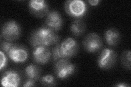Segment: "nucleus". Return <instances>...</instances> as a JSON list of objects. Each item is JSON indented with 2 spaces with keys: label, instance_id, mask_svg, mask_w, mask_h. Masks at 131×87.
Wrapping results in <instances>:
<instances>
[{
  "label": "nucleus",
  "instance_id": "1",
  "mask_svg": "<svg viewBox=\"0 0 131 87\" xmlns=\"http://www.w3.org/2000/svg\"><path fill=\"white\" fill-rule=\"evenodd\" d=\"M59 39L56 31L46 26L40 27L33 32L30 36V42L34 48L40 46L49 47L58 43Z\"/></svg>",
  "mask_w": 131,
  "mask_h": 87
},
{
  "label": "nucleus",
  "instance_id": "2",
  "mask_svg": "<svg viewBox=\"0 0 131 87\" xmlns=\"http://www.w3.org/2000/svg\"><path fill=\"white\" fill-rule=\"evenodd\" d=\"M21 34V28L14 20H9L3 24L2 36L6 41H13L17 40Z\"/></svg>",
  "mask_w": 131,
  "mask_h": 87
},
{
  "label": "nucleus",
  "instance_id": "3",
  "mask_svg": "<svg viewBox=\"0 0 131 87\" xmlns=\"http://www.w3.org/2000/svg\"><path fill=\"white\" fill-rule=\"evenodd\" d=\"M55 73L60 79H65L75 72V66L68 59H61L56 61L54 67Z\"/></svg>",
  "mask_w": 131,
  "mask_h": 87
},
{
  "label": "nucleus",
  "instance_id": "4",
  "mask_svg": "<svg viewBox=\"0 0 131 87\" xmlns=\"http://www.w3.org/2000/svg\"><path fill=\"white\" fill-rule=\"evenodd\" d=\"M64 9L71 16L80 18L84 16L87 10L85 3L81 0H69L66 2Z\"/></svg>",
  "mask_w": 131,
  "mask_h": 87
},
{
  "label": "nucleus",
  "instance_id": "5",
  "mask_svg": "<svg viewBox=\"0 0 131 87\" xmlns=\"http://www.w3.org/2000/svg\"><path fill=\"white\" fill-rule=\"evenodd\" d=\"M117 59L116 53L113 49L104 48L101 52L98 58V65L103 69L112 68L115 64Z\"/></svg>",
  "mask_w": 131,
  "mask_h": 87
},
{
  "label": "nucleus",
  "instance_id": "6",
  "mask_svg": "<svg viewBox=\"0 0 131 87\" xmlns=\"http://www.w3.org/2000/svg\"><path fill=\"white\" fill-rule=\"evenodd\" d=\"M60 49L63 58L68 59L74 56L78 52L79 45L72 38H67L60 44Z\"/></svg>",
  "mask_w": 131,
  "mask_h": 87
},
{
  "label": "nucleus",
  "instance_id": "7",
  "mask_svg": "<svg viewBox=\"0 0 131 87\" xmlns=\"http://www.w3.org/2000/svg\"><path fill=\"white\" fill-rule=\"evenodd\" d=\"M85 49L90 53H95L100 51L103 46V42L100 36L96 33L89 34L83 41Z\"/></svg>",
  "mask_w": 131,
  "mask_h": 87
},
{
  "label": "nucleus",
  "instance_id": "8",
  "mask_svg": "<svg viewBox=\"0 0 131 87\" xmlns=\"http://www.w3.org/2000/svg\"><path fill=\"white\" fill-rule=\"evenodd\" d=\"M28 7L31 13L36 17L43 18L48 14V5L44 0H31Z\"/></svg>",
  "mask_w": 131,
  "mask_h": 87
},
{
  "label": "nucleus",
  "instance_id": "9",
  "mask_svg": "<svg viewBox=\"0 0 131 87\" xmlns=\"http://www.w3.org/2000/svg\"><path fill=\"white\" fill-rule=\"evenodd\" d=\"M9 58L15 63H22L28 57L27 49L19 45H14L8 53Z\"/></svg>",
  "mask_w": 131,
  "mask_h": 87
},
{
  "label": "nucleus",
  "instance_id": "10",
  "mask_svg": "<svg viewBox=\"0 0 131 87\" xmlns=\"http://www.w3.org/2000/svg\"><path fill=\"white\" fill-rule=\"evenodd\" d=\"M51 57V51L48 47L40 46L34 48L33 57L35 61L38 64H47L50 60Z\"/></svg>",
  "mask_w": 131,
  "mask_h": 87
},
{
  "label": "nucleus",
  "instance_id": "11",
  "mask_svg": "<svg viewBox=\"0 0 131 87\" xmlns=\"http://www.w3.org/2000/svg\"><path fill=\"white\" fill-rule=\"evenodd\" d=\"M20 76L14 70H9L3 73L1 79V85L5 87H16L20 83Z\"/></svg>",
  "mask_w": 131,
  "mask_h": 87
},
{
  "label": "nucleus",
  "instance_id": "12",
  "mask_svg": "<svg viewBox=\"0 0 131 87\" xmlns=\"http://www.w3.org/2000/svg\"><path fill=\"white\" fill-rule=\"evenodd\" d=\"M46 24L47 27L52 29L53 30L56 32L60 30L63 24V19L62 16L58 11H50L47 14Z\"/></svg>",
  "mask_w": 131,
  "mask_h": 87
},
{
  "label": "nucleus",
  "instance_id": "13",
  "mask_svg": "<svg viewBox=\"0 0 131 87\" xmlns=\"http://www.w3.org/2000/svg\"><path fill=\"white\" fill-rule=\"evenodd\" d=\"M104 38L108 45L110 46H114L119 43L120 34L116 29L110 28L105 32Z\"/></svg>",
  "mask_w": 131,
  "mask_h": 87
},
{
  "label": "nucleus",
  "instance_id": "14",
  "mask_svg": "<svg viewBox=\"0 0 131 87\" xmlns=\"http://www.w3.org/2000/svg\"><path fill=\"white\" fill-rule=\"evenodd\" d=\"M86 25L83 21L76 20L73 21L71 26V31L75 36H80L85 32Z\"/></svg>",
  "mask_w": 131,
  "mask_h": 87
},
{
  "label": "nucleus",
  "instance_id": "15",
  "mask_svg": "<svg viewBox=\"0 0 131 87\" xmlns=\"http://www.w3.org/2000/svg\"><path fill=\"white\" fill-rule=\"evenodd\" d=\"M25 73L29 79L36 81L39 79L40 75V69L37 66L30 64L25 68Z\"/></svg>",
  "mask_w": 131,
  "mask_h": 87
},
{
  "label": "nucleus",
  "instance_id": "16",
  "mask_svg": "<svg viewBox=\"0 0 131 87\" xmlns=\"http://www.w3.org/2000/svg\"><path fill=\"white\" fill-rule=\"evenodd\" d=\"M130 51H126L122 53L121 56V63L124 67L130 70Z\"/></svg>",
  "mask_w": 131,
  "mask_h": 87
},
{
  "label": "nucleus",
  "instance_id": "17",
  "mask_svg": "<svg viewBox=\"0 0 131 87\" xmlns=\"http://www.w3.org/2000/svg\"><path fill=\"white\" fill-rule=\"evenodd\" d=\"M40 82L42 85L45 86H52L56 85L54 77L50 74H47L43 77L41 79Z\"/></svg>",
  "mask_w": 131,
  "mask_h": 87
},
{
  "label": "nucleus",
  "instance_id": "18",
  "mask_svg": "<svg viewBox=\"0 0 131 87\" xmlns=\"http://www.w3.org/2000/svg\"><path fill=\"white\" fill-rule=\"evenodd\" d=\"M52 54H53V59L54 61H56L61 59H63V58L61 55L60 49V44L57 43L56 44L55 46L53 48L52 50Z\"/></svg>",
  "mask_w": 131,
  "mask_h": 87
},
{
  "label": "nucleus",
  "instance_id": "19",
  "mask_svg": "<svg viewBox=\"0 0 131 87\" xmlns=\"http://www.w3.org/2000/svg\"><path fill=\"white\" fill-rule=\"evenodd\" d=\"M14 44L10 42V41H3L1 44V48L2 49V51L8 54V52L10 50V49L11 47L13 46Z\"/></svg>",
  "mask_w": 131,
  "mask_h": 87
},
{
  "label": "nucleus",
  "instance_id": "20",
  "mask_svg": "<svg viewBox=\"0 0 131 87\" xmlns=\"http://www.w3.org/2000/svg\"><path fill=\"white\" fill-rule=\"evenodd\" d=\"M0 58H1V64H0V69L2 70L3 68L6 67L7 62V57L5 55V53L2 51H0Z\"/></svg>",
  "mask_w": 131,
  "mask_h": 87
},
{
  "label": "nucleus",
  "instance_id": "21",
  "mask_svg": "<svg viewBox=\"0 0 131 87\" xmlns=\"http://www.w3.org/2000/svg\"><path fill=\"white\" fill-rule=\"evenodd\" d=\"M35 85V81L32 80L31 79H28L27 80V81H26L25 82L24 84L23 85V86L24 87H28V86H34Z\"/></svg>",
  "mask_w": 131,
  "mask_h": 87
},
{
  "label": "nucleus",
  "instance_id": "22",
  "mask_svg": "<svg viewBox=\"0 0 131 87\" xmlns=\"http://www.w3.org/2000/svg\"><path fill=\"white\" fill-rule=\"evenodd\" d=\"M100 2V1L99 0H89V1H88V2L90 5L92 6H96L98 5V4Z\"/></svg>",
  "mask_w": 131,
  "mask_h": 87
},
{
  "label": "nucleus",
  "instance_id": "23",
  "mask_svg": "<svg viewBox=\"0 0 131 87\" xmlns=\"http://www.w3.org/2000/svg\"><path fill=\"white\" fill-rule=\"evenodd\" d=\"M115 86H118V87H126V86H129V85L125 84L124 83H120L119 84H117L115 85Z\"/></svg>",
  "mask_w": 131,
  "mask_h": 87
}]
</instances>
